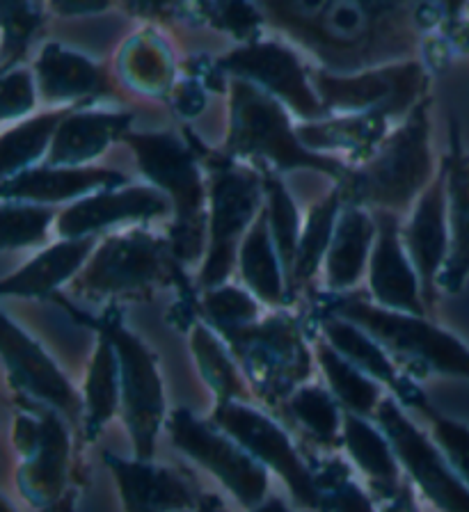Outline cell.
<instances>
[{
    "label": "cell",
    "instance_id": "1",
    "mask_svg": "<svg viewBox=\"0 0 469 512\" xmlns=\"http://www.w3.org/2000/svg\"><path fill=\"white\" fill-rule=\"evenodd\" d=\"M431 101H419L408 112L403 126L380 142V147L362 165L348 167L337 192L346 206H376L383 211H405L421 190L431 186Z\"/></svg>",
    "mask_w": 469,
    "mask_h": 512
},
{
    "label": "cell",
    "instance_id": "2",
    "mask_svg": "<svg viewBox=\"0 0 469 512\" xmlns=\"http://www.w3.org/2000/svg\"><path fill=\"white\" fill-rule=\"evenodd\" d=\"M229 135L225 142V156L254 158L259 165H270L275 170H316L330 174L337 183L344 179L348 165L337 158L321 156L309 151L300 142L298 131L291 128L289 112L282 103L259 90L248 80H229Z\"/></svg>",
    "mask_w": 469,
    "mask_h": 512
},
{
    "label": "cell",
    "instance_id": "3",
    "mask_svg": "<svg viewBox=\"0 0 469 512\" xmlns=\"http://www.w3.org/2000/svg\"><path fill=\"white\" fill-rule=\"evenodd\" d=\"M124 142L133 149L140 170L172 202V254L190 263L202 254L206 211L204 183L197 158L186 142L172 133H129Z\"/></svg>",
    "mask_w": 469,
    "mask_h": 512
},
{
    "label": "cell",
    "instance_id": "4",
    "mask_svg": "<svg viewBox=\"0 0 469 512\" xmlns=\"http://www.w3.org/2000/svg\"><path fill=\"white\" fill-rule=\"evenodd\" d=\"M177 263L170 238L140 229L108 236L71 282V295L83 300L140 298L179 275Z\"/></svg>",
    "mask_w": 469,
    "mask_h": 512
},
{
    "label": "cell",
    "instance_id": "5",
    "mask_svg": "<svg viewBox=\"0 0 469 512\" xmlns=\"http://www.w3.org/2000/svg\"><path fill=\"white\" fill-rule=\"evenodd\" d=\"M209 252L200 272V286L204 291L218 288L232 272L238 243L245 229L252 227L261 213L264 195V176L250 167L236 165L234 158L225 154H209ZM243 245V243H241Z\"/></svg>",
    "mask_w": 469,
    "mask_h": 512
},
{
    "label": "cell",
    "instance_id": "6",
    "mask_svg": "<svg viewBox=\"0 0 469 512\" xmlns=\"http://www.w3.org/2000/svg\"><path fill=\"white\" fill-rule=\"evenodd\" d=\"M332 316L351 320L367 330L371 339L387 346L405 362L421 366V373L440 371L451 375H469V350L456 336L426 323L421 316L401 314L362 300L332 302Z\"/></svg>",
    "mask_w": 469,
    "mask_h": 512
},
{
    "label": "cell",
    "instance_id": "7",
    "mask_svg": "<svg viewBox=\"0 0 469 512\" xmlns=\"http://www.w3.org/2000/svg\"><path fill=\"white\" fill-rule=\"evenodd\" d=\"M222 336L248 371L259 398L268 405L296 394L293 389L312 373V357L291 316H268L261 323L222 332Z\"/></svg>",
    "mask_w": 469,
    "mask_h": 512
},
{
    "label": "cell",
    "instance_id": "8",
    "mask_svg": "<svg viewBox=\"0 0 469 512\" xmlns=\"http://www.w3.org/2000/svg\"><path fill=\"white\" fill-rule=\"evenodd\" d=\"M99 332L113 341L119 359V382H122V416L131 430L135 458L149 462L154 455L156 435L163 423V384L151 352L142 346L138 336L113 318H106Z\"/></svg>",
    "mask_w": 469,
    "mask_h": 512
},
{
    "label": "cell",
    "instance_id": "9",
    "mask_svg": "<svg viewBox=\"0 0 469 512\" xmlns=\"http://www.w3.org/2000/svg\"><path fill=\"white\" fill-rule=\"evenodd\" d=\"M314 92L325 110H346L348 115L394 117L410 112L426 92L428 76L419 62L364 71L357 76L314 74Z\"/></svg>",
    "mask_w": 469,
    "mask_h": 512
},
{
    "label": "cell",
    "instance_id": "10",
    "mask_svg": "<svg viewBox=\"0 0 469 512\" xmlns=\"http://www.w3.org/2000/svg\"><path fill=\"white\" fill-rule=\"evenodd\" d=\"M170 435L181 451L218 476L245 508L261 506L268 487L266 469L236 439L222 435L216 426L200 421L188 410L170 416Z\"/></svg>",
    "mask_w": 469,
    "mask_h": 512
},
{
    "label": "cell",
    "instance_id": "11",
    "mask_svg": "<svg viewBox=\"0 0 469 512\" xmlns=\"http://www.w3.org/2000/svg\"><path fill=\"white\" fill-rule=\"evenodd\" d=\"M213 426L236 439L254 460L275 469L302 506L321 508V494L314 483V474L305 467L286 432L275 421L243 403H227L216 407Z\"/></svg>",
    "mask_w": 469,
    "mask_h": 512
},
{
    "label": "cell",
    "instance_id": "12",
    "mask_svg": "<svg viewBox=\"0 0 469 512\" xmlns=\"http://www.w3.org/2000/svg\"><path fill=\"white\" fill-rule=\"evenodd\" d=\"M218 67L234 78L248 80L259 90L284 101L305 119H319L325 110L319 94L309 85L305 69L289 48L273 42H252L218 60Z\"/></svg>",
    "mask_w": 469,
    "mask_h": 512
},
{
    "label": "cell",
    "instance_id": "13",
    "mask_svg": "<svg viewBox=\"0 0 469 512\" xmlns=\"http://www.w3.org/2000/svg\"><path fill=\"white\" fill-rule=\"evenodd\" d=\"M14 444L26 455L19 471V485L35 506L58 499L67 480L69 435L53 412L30 407V414L17 416Z\"/></svg>",
    "mask_w": 469,
    "mask_h": 512
},
{
    "label": "cell",
    "instance_id": "14",
    "mask_svg": "<svg viewBox=\"0 0 469 512\" xmlns=\"http://www.w3.org/2000/svg\"><path fill=\"white\" fill-rule=\"evenodd\" d=\"M378 421L396 455L428 499L444 512H469V487L458 478L451 464L440 458L435 446L405 419L392 398L380 403Z\"/></svg>",
    "mask_w": 469,
    "mask_h": 512
},
{
    "label": "cell",
    "instance_id": "15",
    "mask_svg": "<svg viewBox=\"0 0 469 512\" xmlns=\"http://www.w3.org/2000/svg\"><path fill=\"white\" fill-rule=\"evenodd\" d=\"M170 208L172 202L158 188L133 186L103 190L65 208L58 218V234L62 238L94 236L97 231L122 222L161 218Z\"/></svg>",
    "mask_w": 469,
    "mask_h": 512
},
{
    "label": "cell",
    "instance_id": "16",
    "mask_svg": "<svg viewBox=\"0 0 469 512\" xmlns=\"http://www.w3.org/2000/svg\"><path fill=\"white\" fill-rule=\"evenodd\" d=\"M449 192H447V165H442L431 186L421 192L412 220L405 229L410 261L415 266L421 284V295L428 304L435 302L437 272L449 256Z\"/></svg>",
    "mask_w": 469,
    "mask_h": 512
},
{
    "label": "cell",
    "instance_id": "17",
    "mask_svg": "<svg viewBox=\"0 0 469 512\" xmlns=\"http://www.w3.org/2000/svg\"><path fill=\"white\" fill-rule=\"evenodd\" d=\"M3 359L14 387L28 391L30 396L44 400L46 405L58 407L71 419L81 414V400L69 387L65 375L19 325L12 323L10 316H5Z\"/></svg>",
    "mask_w": 469,
    "mask_h": 512
},
{
    "label": "cell",
    "instance_id": "18",
    "mask_svg": "<svg viewBox=\"0 0 469 512\" xmlns=\"http://www.w3.org/2000/svg\"><path fill=\"white\" fill-rule=\"evenodd\" d=\"M376 247L371 254V293L383 307L401 314L424 318V302H421L419 275L408 256L403 254L399 218L396 213L380 211L376 215Z\"/></svg>",
    "mask_w": 469,
    "mask_h": 512
},
{
    "label": "cell",
    "instance_id": "19",
    "mask_svg": "<svg viewBox=\"0 0 469 512\" xmlns=\"http://www.w3.org/2000/svg\"><path fill=\"white\" fill-rule=\"evenodd\" d=\"M126 176L101 167H30L12 179H3V202L53 204L83 197L94 190H119Z\"/></svg>",
    "mask_w": 469,
    "mask_h": 512
},
{
    "label": "cell",
    "instance_id": "20",
    "mask_svg": "<svg viewBox=\"0 0 469 512\" xmlns=\"http://www.w3.org/2000/svg\"><path fill=\"white\" fill-rule=\"evenodd\" d=\"M126 512H184L197 506L193 490L179 474L145 460H119L106 453Z\"/></svg>",
    "mask_w": 469,
    "mask_h": 512
},
{
    "label": "cell",
    "instance_id": "21",
    "mask_svg": "<svg viewBox=\"0 0 469 512\" xmlns=\"http://www.w3.org/2000/svg\"><path fill=\"white\" fill-rule=\"evenodd\" d=\"M131 112H97L74 108L60 124L49 149V167H78L106 151L110 142L129 135Z\"/></svg>",
    "mask_w": 469,
    "mask_h": 512
},
{
    "label": "cell",
    "instance_id": "22",
    "mask_svg": "<svg viewBox=\"0 0 469 512\" xmlns=\"http://www.w3.org/2000/svg\"><path fill=\"white\" fill-rule=\"evenodd\" d=\"M37 71V92L44 101H81L97 99V96H113V85L92 60L74 51H67L60 44H46L39 60Z\"/></svg>",
    "mask_w": 469,
    "mask_h": 512
},
{
    "label": "cell",
    "instance_id": "23",
    "mask_svg": "<svg viewBox=\"0 0 469 512\" xmlns=\"http://www.w3.org/2000/svg\"><path fill=\"white\" fill-rule=\"evenodd\" d=\"M444 165H447L451 243L440 284L444 291L458 293L469 275V156L460 147L456 126L451 131V151Z\"/></svg>",
    "mask_w": 469,
    "mask_h": 512
},
{
    "label": "cell",
    "instance_id": "24",
    "mask_svg": "<svg viewBox=\"0 0 469 512\" xmlns=\"http://www.w3.org/2000/svg\"><path fill=\"white\" fill-rule=\"evenodd\" d=\"M94 247H97L94 236L60 240L58 245L35 256L14 275L5 277L0 291L12 298H46L85 266Z\"/></svg>",
    "mask_w": 469,
    "mask_h": 512
},
{
    "label": "cell",
    "instance_id": "25",
    "mask_svg": "<svg viewBox=\"0 0 469 512\" xmlns=\"http://www.w3.org/2000/svg\"><path fill=\"white\" fill-rule=\"evenodd\" d=\"M323 330L325 336L330 339V346L335 348L341 357L348 359L353 366L360 368L362 373H371L376 380L389 384L405 403L421 405L428 414L433 412L431 407L424 403V396H419L408 382L396 375L392 362H389L385 352L380 350V343L376 339H371L367 332H362L360 327L353 325L351 320L330 314V318L323 320Z\"/></svg>",
    "mask_w": 469,
    "mask_h": 512
},
{
    "label": "cell",
    "instance_id": "26",
    "mask_svg": "<svg viewBox=\"0 0 469 512\" xmlns=\"http://www.w3.org/2000/svg\"><path fill=\"white\" fill-rule=\"evenodd\" d=\"M376 236L378 227L367 211L355 206L344 208V213L337 220L335 238H332L328 256H325L330 288L344 291V288H351L360 279Z\"/></svg>",
    "mask_w": 469,
    "mask_h": 512
},
{
    "label": "cell",
    "instance_id": "27",
    "mask_svg": "<svg viewBox=\"0 0 469 512\" xmlns=\"http://www.w3.org/2000/svg\"><path fill=\"white\" fill-rule=\"evenodd\" d=\"M238 266L250 291L266 304H282L286 293L284 268L268 227V213L261 208L257 220L245 236L238 254Z\"/></svg>",
    "mask_w": 469,
    "mask_h": 512
},
{
    "label": "cell",
    "instance_id": "28",
    "mask_svg": "<svg viewBox=\"0 0 469 512\" xmlns=\"http://www.w3.org/2000/svg\"><path fill=\"white\" fill-rule=\"evenodd\" d=\"M389 119L376 112L369 115H346L328 122H312L298 128V138L309 151L321 149H351L355 156L367 160L380 142L387 138Z\"/></svg>",
    "mask_w": 469,
    "mask_h": 512
},
{
    "label": "cell",
    "instance_id": "29",
    "mask_svg": "<svg viewBox=\"0 0 469 512\" xmlns=\"http://www.w3.org/2000/svg\"><path fill=\"white\" fill-rule=\"evenodd\" d=\"M122 405L117 350L106 332H99V346L94 352L85 378V432L94 439Z\"/></svg>",
    "mask_w": 469,
    "mask_h": 512
},
{
    "label": "cell",
    "instance_id": "30",
    "mask_svg": "<svg viewBox=\"0 0 469 512\" xmlns=\"http://www.w3.org/2000/svg\"><path fill=\"white\" fill-rule=\"evenodd\" d=\"M74 108H60L53 112L28 119L19 126L3 133L0 140V158H3V179H12L21 172H28L35 160L42 158L46 149H51L55 133L60 124L69 117Z\"/></svg>",
    "mask_w": 469,
    "mask_h": 512
},
{
    "label": "cell",
    "instance_id": "31",
    "mask_svg": "<svg viewBox=\"0 0 469 512\" xmlns=\"http://www.w3.org/2000/svg\"><path fill=\"white\" fill-rule=\"evenodd\" d=\"M344 442L351 451L353 460L367 471L380 490L394 496L399 487V467L387 439L376 428L357 414H346L344 419Z\"/></svg>",
    "mask_w": 469,
    "mask_h": 512
},
{
    "label": "cell",
    "instance_id": "32",
    "mask_svg": "<svg viewBox=\"0 0 469 512\" xmlns=\"http://www.w3.org/2000/svg\"><path fill=\"white\" fill-rule=\"evenodd\" d=\"M261 176H264L268 227H270V234H273L277 254H280L284 277H286V293H289V284L293 277V268H296L298 245L302 236L298 208L293 204L289 192H286L280 176L270 170V167H264V170H261Z\"/></svg>",
    "mask_w": 469,
    "mask_h": 512
},
{
    "label": "cell",
    "instance_id": "33",
    "mask_svg": "<svg viewBox=\"0 0 469 512\" xmlns=\"http://www.w3.org/2000/svg\"><path fill=\"white\" fill-rule=\"evenodd\" d=\"M339 208H341V197L335 188L328 197L321 199V202L309 211L305 229H302V236H300L298 259H296V268H293L289 293L296 291L298 286L307 284L309 279L316 275V270H319V263L323 256H328L332 238H335Z\"/></svg>",
    "mask_w": 469,
    "mask_h": 512
},
{
    "label": "cell",
    "instance_id": "34",
    "mask_svg": "<svg viewBox=\"0 0 469 512\" xmlns=\"http://www.w3.org/2000/svg\"><path fill=\"white\" fill-rule=\"evenodd\" d=\"M316 355H319L323 371L328 375L332 391L346 405V410H351V414H371L373 407L383 403L376 384L367 380V375L341 357L335 348L328 343H316Z\"/></svg>",
    "mask_w": 469,
    "mask_h": 512
},
{
    "label": "cell",
    "instance_id": "35",
    "mask_svg": "<svg viewBox=\"0 0 469 512\" xmlns=\"http://www.w3.org/2000/svg\"><path fill=\"white\" fill-rule=\"evenodd\" d=\"M190 346H193L197 364H200L206 382L216 391L218 405L236 403V398L243 396V384L241 378H238L234 362L229 359L225 348L220 346L216 334L206 325H195L193 336H190Z\"/></svg>",
    "mask_w": 469,
    "mask_h": 512
},
{
    "label": "cell",
    "instance_id": "36",
    "mask_svg": "<svg viewBox=\"0 0 469 512\" xmlns=\"http://www.w3.org/2000/svg\"><path fill=\"white\" fill-rule=\"evenodd\" d=\"M289 412L309 435L323 444H337L339 439V412L335 400L321 387H300L289 398Z\"/></svg>",
    "mask_w": 469,
    "mask_h": 512
},
{
    "label": "cell",
    "instance_id": "37",
    "mask_svg": "<svg viewBox=\"0 0 469 512\" xmlns=\"http://www.w3.org/2000/svg\"><path fill=\"white\" fill-rule=\"evenodd\" d=\"M202 314L216 330L229 332L257 323L259 307L250 293L236 286H218L202 295Z\"/></svg>",
    "mask_w": 469,
    "mask_h": 512
},
{
    "label": "cell",
    "instance_id": "38",
    "mask_svg": "<svg viewBox=\"0 0 469 512\" xmlns=\"http://www.w3.org/2000/svg\"><path fill=\"white\" fill-rule=\"evenodd\" d=\"M55 211L42 204L28 202H3V247H28L46 240Z\"/></svg>",
    "mask_w": 469,
    "mask_h": 512
},
{
    "label": "cell",
    "instance_id": "39",
    "mask_svg": "<svg viewBox=\"0 0 469 512\" xmlns=\"http://www.w3.org/2000/svg\"><path fill=\"white\" fill-rule=\"evenodd\" d=\"M126 78L147 92L168 90L172 80V67L168 51L156 42V39L140 37L131 44L124 55Z\"/></svg>",
    "mask_w": 469,
    "mask_h": 512
},
{
    "label": "cell",
    "instance_id": "40",
    "mask_svg": "<svg viewBox=\"0 0 469 512\" xmlns=\"http://www.w3.org/2000/svg\"><path fill=\"white\" fill-rule=\"evenodd\" d=\"M344 462L332 460L314 474L321 494V512H373L369 496L357 487Z\"/></svg>",
    "mask_w": 469,
    "mask_h": 512
},
{
    "label": "cell",
    "instance_id": "41",
    "mask_svg": "<svg viewBox=\"0 0 469 512\" xmlns=\"http://www.w3.org/2000/svg\"><path fill=\"white\" fill-rule=\"evenodd\" d=\"M0 14H3V71L7 74L12 64L26 53L30 39L42 23V14L39 5L33 3H3Z\"/></svg>",
    "mask_w": 469,
    "mask_h": 512
},
{
    "label": "cell",
    "instance_id": "42",
    "mask_svg": "<svg viewBox=\"0 0 469 512\" xmlns=\"http://www.w3.org/2000/svg\"><path fill=\"white\" fill-rule=\"evenodd\" d=\"M431 419L435 439L442 446L444 455H447L451 469L456 471L463 483H469V428L435 412H431Z\"/></svg>",
    "mask_w": 469,
    "mask_h": 512
},
{
    "label": "cell",
    "instance_id": "43",
    "mask_svg": "<svg viewBox=\"0 0 469 512\" xmlns=\"http://www.w3.org/2000/svg\"><path fill=\"white\" fill-rule=\"evenodd\" d=\"M0 99H3V108L0 110H3L5 122L28 115L37 103L35 78L23 69L7 71V74H3V92H0Z\"/></svg>",
    "mask_w": 469,
    "mask_h": 512
},
{
    "label": "cell",
    "instance_id": "44",
    "mask_svg": "<svg viewBox=\"0 0 469 512\" xmlns=\"http://www.w3.org/2000/svg\"><path fill=\"white\" fill-rule=\"evenodd\" d=\"M209 7L222 16L220 26L234 30L236 35H248V32L257 28L259 23V12L250 5L222 3V5H209Z\"/></svg>",
    "mask_w": 469,
    "mask_h": 512
},
{
    "label": "cell",
    "instance_id": "45",
    "mask_svg": "<svg viewBox=\"0 0 469 512\" xmlns=\"http://www.w3.org/2000/svg\"><path fill=\"white\" fill-rule=\"evenodd\" d=\"M385 512H417L415 499H412L410 494V487H401V490L392 496V501H389Z\"/></svg>",
    "mask_w": 469,
    "mask_h": 512
},
{
    "label": "cell",
    "instance_id": "46",
    "mask_svg": "<svg viewBox=\"0 0 469 512\" xmlns=\"http://www.w3.org/2000/svg\"><path fill=\"white\" fill-rule=\"evenodd\" d=\"M197 512H227L225 503L220 501V496L216 494H202L197 499Z\"/></svg>",
    "mask_w": 469,
    "mask_h": 512
},
{
    "label": "cell",
    "instance_id": "47",
    "mask_svg": "<svg viewBox=\"0 0 469 512\" xmlns=\"http://www.w3.org/2000/svg\"><path fill=\"white\" fill-rule=\"evenodd\" d=\"M254 512H289V508L284 506L282 499H268L266 503H261V506Z\"/></svg>",
    "mask_w": 469,
    "mask_h": 512
}]
</instances>
